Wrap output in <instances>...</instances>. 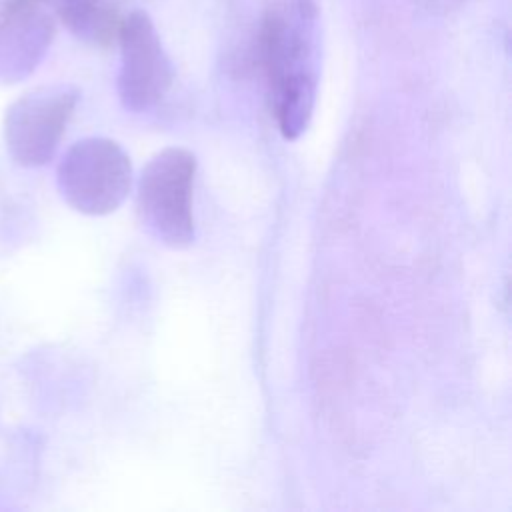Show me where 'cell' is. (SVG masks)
Wrapping results in <instances>:
<instances>
[{"label": "cell", "instance_id": "obj_1", "mask_svg": "<svg viewBox=\"0 0 512 512\" xmlns=\"http://www.w3.org/2000/svg\"><path fill=\"white\" fill-rule=\"evenodd\" d=\"M260 56L272 112L286 140L314 114L320 74V12L314 0H274L262 18Z\"/></svg>", "mask_w": 512, "mask_h": 512}, {"label": "cell", "instance_id": "obj_2", "mask_svg": "<svg viewBox=\"0 0 512 512\" xmlns=\"http://www.w3.org/2000/svg\"><path fill=\"white\" fill-rule=\"evenodd\" d=\"M196 156L180 146L156 152L142 168L136 184V212L146 232L172 250L192 246V192Z\"/></svg>", "mask_w": 512, "mask_h": 512}, {"label": "cell", "instance_id": "obj_3", "mask_svg": "<svg viewBox=\"0 0 512 512\" xmlns=\"http://www.w3.org/2000/svg\"><path fill=\"white\" fill-rule=\"evenodd\" d=\"M56 184L76 212L106 216L116 212L132 190V162L126 150L110 138H82L64 152Z\"/></svg>", "mask_w": 512, "mask_h": 512}, {"label": "cell", "instance_id": "obj_4", "mask_svg": "<svg viewBox=\"0 0 512 512\" xmlns=\"http://www.w3.org/2000/svg\"><path fill=\"white\" fill-rule=\"evenodd\" d=\"M80 100L72 84L34 88L16 98L4 114L6 150L18 166L38 168L48 164L66 132Z\"/></svg>", "mask_w": 512, "mask_h": 512}, {"label": "cell", "instance_id": "obj_5", "mask_svg": "<svg viewBox=\"0 0 512 512\" xmlns=\"http://www.w3.org/2000/svg\"><path fill=\"white\" fill-rule=\"evenodd\" d=\"M118 96L126 110L148 112L168 94L174 68L146 12L134 10L122 18L118 38Z\"/></svg>", "mask_w": 512, "mask_h": 512}, {"label": "cell", "instance_id": "obj_6", "mask_svg": "<svg viewBox=\"0 0 512 512\" xmlns=\"http://www.w3.org/2000/svg\"><path fill=\"white\" fill-rule=\"evenodd\" d=\"M54 18L34 0L0 2V84L26 80L48 54Z\"/></svg>", "mask_w": 512, "mask_h": 512}, {"label": "cell", "instance_id": "obj_7", "mask_svg": "<svg viewBox=\"0 0 512 512\" xmlns=\"http://www.w3.org/2000/svg\"><path fill=\"white\" fill-rule=\"evenodd\" d=\"M54 6L58 20L78 40L100 48L116 42L124 16L112 0H54Z\"/></svg>", "mask_w": 512, "mask_h": 512}, {"label": "cell", "instance_id": "obj_8", "mask_svg": "<svg viewBox=\"0 0 512 512\" xmlns=\"http://www.w3.org/2000/svg\"><path fill=\"white\" fill-rule=\"evenodd\" d=\"M34 2H40V4H44V2H54V0H34Z\"/></svg>", "mask_w": 512, "mask_h": 512}]
</instances>
